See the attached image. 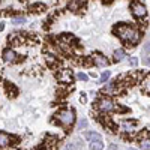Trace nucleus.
I'll return each mask as SVG.
<instances>
[{
	"instance_id": "nucleus-1",
	"label": "nucleus",
	"mask_w": 150,
	"mask_h": 150,
	"mask_svg": "<svg viewBox=\"0 0 150 150\" xmlns=\"http://www.w3.org/2000/svg\"><path fill=\"white\" fill-rule=\"evenodd\" d=\"M116 35H119V38L123 41V42H126V44H137L140 41V36L141 33L138 30H135L134 27L128 26V24H120V26L116 27Z\"/></svg>"
},
{
	"instance_id": "nucleus-2",
	"label": "nucleus",
	"mask_w": 150,
	"mask_h": 150,
	"mask_svg": "<svg viewBox=\"0 0 150 150\" xmlns=\"http://www.w3.org/2000/svg\"><path fill=\"white\" fill-rule=\"evenodd\" d=\"M54 117L59 122V125H62L63 128H71L75 122V112L71 108H62L56 112Z\"/></svg>"
},
{
	"instance_id": "nucleus-3",
	"label": "nucleus",
	"mask_w": 150,
	"mask_h": 150,
	"mask_svg": "<svg viewBox=\"0 0 150 150\" xmlns=\"http://www.w3.org/2000/svg\"><path fill=\"white\" fill-rule=\"evenodd\" d=\"M114 102H112V99L108 98V96H102L99 98L96 101V108L101 111V114H108V112L114 111Z\"/></svg>"
},
{
	"instance_id": "nucleus-4",
	"label": "nucleus",
	"mask_w": 150,
	"mask_h": 150,
	"mask_svg": "<svg viewBox=\"0 0 150 150\" xmlns=\"http://www.w3.org/2000/svg\"><path fill=\"white\" fill-rule=\"evenodd\" d=\"M131 8H132V14H134V17H137V18L146 17V14H147L146 6H144V5H141V3H138V2L132 3V5H131Z\"/></svg>"
},
{
	"instance_id": "nucleus-5",
	"label": "nucleus",
	"mask_w": 150,
	"mask_h": 150,
	"mask_svg": "<svg viewBox=\"0 0 150 150\" xmlns=\"http://www.w3.org/2000/svg\"><path fill=\"white\" fill-rule=\"evenodd\" d=\"M2 57H3V60L6 62V63H14L18 56H17V53L12 48H6L3 51V54H2Z\"/></svg>"
},
{
	"instance_id": "nucleus-6",
	"label": "nucleus",
	"mask_w": 150,
	"mask_h": 150,
	"mask_svg": "<svg viewBox=\"0 0 150 150\" xmlns=\"http://www.w3.org/2000/svg\"><path fill=\"white\" fill-rule=\"evenodd\" d=\"M92 60H93V63L96 65V66H102V68H105V66H108V59L107 57H104L102 54H95L93 57H92Z\"/></svg>"
},
{
	"instance_id": "nucleus-7",
	"label": "nucleus",
	"mask_w": 150,
	"mask_h": 150,
	"mask_svg": "<svg viewBox=\"0 0 150 150\" xmlns=\"http://www.w3.org/2000/svg\"><path fill=\"white\" fill-rule=\"evenodd\" d=\"M84 138H86L87 141H90V143H93V141H102V137H101V134L93 132V131L86 132V134H84Z\"/></svg>"
},
{
	"instance_id": "nucleus-8",
	"label": "nucleus",
	"mask_w": 150,
	"mask_h": 150,
	"mask_svg": "<svg viewBox=\"0 0 150 150\" xmlns=\"http://www.w3.org/2000/svg\"><path fill=\"white\" fill-rule=\"evenodd\" d=\"M11 140H14V137H11L6 132H0V147H8L12 143Z\"/></svg>"
},
{
	"instance_id": "nucleus-9",
	"label": "nucleus",
	"mask_w": 150,
	"mask_h": 150,
	"mask_svg": "<svg viewBox=\"0 0 150 150\" xmlns=\"http://www.w3.org/2000/svg\"><path fill=\"white\" fill-rule=\"evenodd\" d=\"M59 80L60 81H63V83H71L72 81V74H71V71H68V69H63L59 75Z\"/></svg>"
},
{
	"instance_id": "nucleus-10",
	"label": "nucleus",
	"mask_w": 150,
	"mask_h": 150,
	"mask_svg": "<svg viewBox=\"0 0 150 150\" xmlns=\"http://www.w3.org/2000/svg\"><path fill=\"white\" fill-rule=\"evenodd\" d=\"M83 5H84V0H72L68 5V9H71L72 12H77L78 9H81Z\"/></svg>"
},
{
	"instance_id": "nucleus-11",
	"label": "nucleus",
	"mask_w": 150,
	"mask_h": 150,
	"mask_svg": "<svg viewBox=\"0 0 150 150\" xmlns=\"http://www.w3.org/2000/svg\"><path fill=\"white\" fill-rule=\"evenodd\" d=\"M45 62L50 66H54L57 63V57H54L53 54H45Z\"/></svg>"
},
{
	"instance_id": "nucleus-12",
	"label": "nucleus",
	"mask_w": 150,
	"mask_h": 150,
	"mask_svg": "<svg viewBox=\"0 0 150 150\" xmlns=\"http://www.w3.org/2000/svg\"><path fill=\"white\" fill-rule=\"evenodd\" d=\"M138 143L143 150H150V138H141Z\"/></svg>"
},
{
	"instance_id": "nucleus-13",
	"label": "nucleus",
	"mask_w": 150,
	"mask_h": 150,
	"mask_svg": "<svg viewBox=\"0 0 150 150\" xmlns=\"http://www.w3.org/2000/svg\"><path fill=\"white\" fill-rule=\"evenodd\" d=\"M104 149V143L102 141H93L90 143V150H102Z\"/></svg>"
},
{
	"instance_id": "nucleus-14",
	"label": "nucleus",
	"mask_w": 150,
	"mask_h": 150,
	"mask_svg": "<svg viewBox=\"0 0 150 150\" xmlns=\"http://www.w3.org/2000/svg\"><path fill=\"white\" fill-rule=\"evenodd\" d=\"M6 90H8V92H9V90L12 92L11 96H17V93H18V89H17V87L12 84V83H6Z\"/></svg>"
},
{
	"instance_id": "nucleus-15",
	"label": "nucleus",
	"mask_w": 150,
	"mask_h": 150,
	"mask_svg": "<svg viewBox=\"0 0 150 150\" xmlns=\"http://www.w3.org/2000/svg\"><path fill=\"white\" fill-rule=\"evenodd\" d=\"M123 57H125V51H123V50H117V51H114V60L116 62H120Z\"/></svg>"
},
{
	"instance_id": "nucleus-16",
	"label": "nucleus",
	"mask_w": 150,
	"mask_h": 150,
	"mask_svg": "<svg viewBox=\"0 0 150 150\" xmlns=\"http://www.w3.org/2000/svg\"><path fill=\"white\" fill-rule=\"evenodd\" d=\"M35 9V12H41V11H44L45 9V6L42 5V3H36V5H32V11Z\"/></svg>"
},
{
	"instance_id": "nucleus-17",
	"label": "nucleus",
	"mask_w": 150,
	"mask_h": 150,
	"mask_svg": "<svg viewBox=\"0 0 150 150\" xmlns=\"http://www.w3.org/2000/svg\"><path fill=\"white\" fill-rule=\"evenodd\" d=\"M12 23L17 24V26H18V24H24V23H26V18H24V17H15Z\"/></svg>"
},
{
	"instance_id": "nucleus-18",
	"label": "nucleus",
	"mask_w": 150,
	"mask_h": 150,
	"mask_svg": "<svg viewBox=\"0 0 150 150\" xmlns=\"http://www.w3.org/2000/svg\"><path fill=\"white\" fill-rule=\"evenodd\" d=\"M108 78H110V72H108V71H105V72L101 74V81H102V83H105Z\"/></svg>"
},
{
	"instance_id": "nucleus-19",
	"label": "nucleus",
	"mask_w": 150,
	"mask_h": 150,
	"mask_svg": "<svg viewBox=\"0 0 150 150\" xmlns=\"http://www.w3.org/2000/svg\"><path fill=\"white\" fill-rule=\"evenodd\" d=\"M78 128H80V129L87 128V120H86V119H81V120H80V123H78Z\"/></svg>"
},
{
	"instance_id": "nucleus-20",
	"label": "nucleus",
	"mask_w": 150,
	"mask_h": 150,
	"mask_svg": "<svg viewBox=\"0 0 150 150\" xmlns=\"http://www.w3.org/2000/svg\"><path fill=\"white\" fill-rule=\"evenodd\" d=\"M143 50H144V53H146L147 56H150V41H147V42H146V45H144V48H143Z\"/></svg>"
},
{
	"instance_id": "nucleus-21",
	"label": "nucleus",
	"mask_w": 150,
	"mask_h": 150,
	"mask_svg": "<svg viewBox=\"0 0 150 150\" xmlns=\"http://www.w3.org/2000/svg\"><path fill=\"white\" fill-rule=\"evenodd\" d=\"M77 78H78V80H81V81H87V78H89V77H87V75H86V74H83V72H80V74L77 75Z\"/></svg>"
},
{
	"instance_id": "nucleus-22",
	"label": "nucleus",
	"mask_w": 150,
	"mask_h": 150,
	"mask_svg": "<svg viewBox=\"0 0 150 150\" xmlns=\"http://www.w3.org/2000/svg\"><path fill=\"white\" fill-rule=\"evenodd\" d=\"M131 65H132V66H137V65H138V59L132 57V59H131Z\"/></svg>"
},
{
	"instance_id": "nucleus-23",
	"label": "nucleus",
	"mask_w": 150,
	"mask_h": 150,
	"mask_svg": "<svg viewBox=\"0 0 150 150\" xmlns=\"http://www.w3.org/2000/svg\"><path fill=\"white\" fill-rule=\"evenodd\" d=\"M108 150H117V146L116 144H110L108 146Z\"/></svg>"
},
{
	"instance_id": "nucleus-24",
	"label": "nucleus",
	"mask_w": 150,
	"mask_h": 150,
	"mask_svg": "<svg viewBox=\"0 0 150 150\" xmlns=\"http://www.w3.org/2000/svg\"><path fill=\"white\" fill-rule=\"evenodd\" d=\"M5 29V23H0V32H2Z\"/></svg>"
}]
</instances>
